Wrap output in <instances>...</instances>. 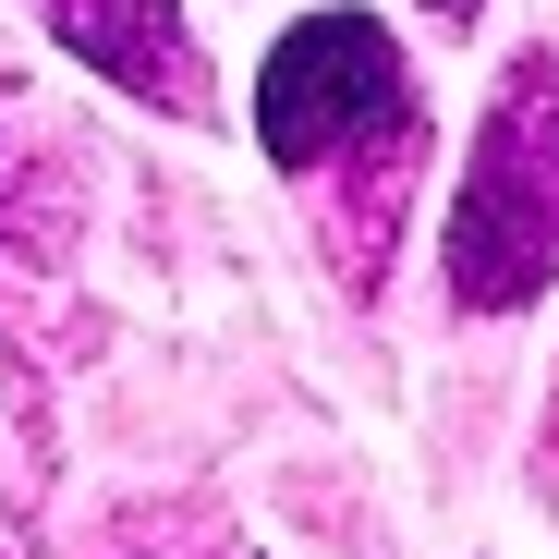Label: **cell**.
Returning a JSON list of instances; mask_svg holds the SVG:
<instances>
[{
    "label": "cell",
    "mask_w": 559,
    "mask_h": 559,
    "mask_svg": "<svg viewBox=\"0 0 559 559\" xmlns=\"http://www.w3.org/2000/svg\"><path fill=\"white\" fill-rule=\"evenodd\" d=\"M49 37L73 61H98L110 85H134V98L158 110H207V73H195V37H182L170 0H37Z\"/></svg>",
    "instance_id": "3"
},
{
    "label": "cell",
    "mask_w": 559,
    "mask_h": 559,
    "mask_svg": "<svg viewBox=\"0 0 559 559\" xmlns=\"http://www.w3.org/2000/svg\"><path fill=\"white\" fill-rule=\"evenodd\" d=\"M0 182H13V146H0Z\"/></svg>",
    "instance_id": "5"
},
{
    "label": "cell",
    "mask_w": 559,
    "mask_h": 559,
    "mask_svg": "<svg viewBox=\"0 0 559 559\" xmlns=\"http://www.w3.org/2000/svg\"><path fill=\"white\" fill-rule=\"evenodd\" d=\"M426 13H438V25H475V13H487V0H426Z\"/></svg>",
    "instance_id": "4"
},
{
    "label": "cell",
    "mask_w": 559,
    "mask_h": 559,
    "mask_svg": "<svg viewBox=\"0 0 559 559\" xmlns=\"http://www.w3.org/2000/svg\"><path fill=\"white\" fill-rule=\"evenodd\" d=\"M438 255H450V293L475 317L547 293V267H559V73L547 61H523L487 98V134H475V170H462Z\"/></svg>",
    "instance_id": "1"
},
{
    "label": "cell",
    "mask_w": 559,
    "mask_h": 559,
    "mask_svg": "<svg viewBox=\"0 0 559 559\" xmlns=\"http://www.w3.org/2000/svg\"><path fill=\"white\" fill-rule=\"evenodd\" d=\"M255 146L280 170H341L414 146V61L378 13H305L255 73Z\"/></svg>",
    "instance_id": "2"
}]
</instances>
